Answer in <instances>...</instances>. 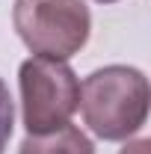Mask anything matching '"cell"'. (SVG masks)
Here are the masks:
<instances>
[{"instance_id": "6da1fadb", "label": "cell", "mask_w": 151, "mask_h": 154, "mask_svg": "<svg viewBox=\"0 0 151 154\" xmlns=\"http://www.w3.org/2000/svg\"><path fill=\"white\" fill-rule=\"evenodd\" d=\"M148 101V80L131 65L98 68L80 86V110L89 131L110 142L128 139L145 125Z\"/></svg>"}, {"instance_id": "7a4b0ae2", "label": "cell", "mask_w": 151, "mask_h": 154, "mask_svg": "<svg viewBox=\"0 0 151 154\" xmlns=\"http://www.w3.org/2000/svg\"><path fill=\"white\" fill-rule=\"evenodd\" d=\"M12 24L33 54L68 59L89 42L92 15L83 0H15Z\"/></svg>"}, {"instance_id": "3957f363", "label": "cell", "mask_w": 151, "mask_h": 154, "mask_svg": "<svg viewBox=\"0 0 151 154\" xmlns=\"http://www.w3.org/2000/svg\"><path fill=\"white\" fill-rule=\"evenodd\" d=\"M21 107L30 136L51 134L71 122L80 107V83L65 59L33 57L21 65Z\"/></svg>"}, {"instance_id": "277c9868", "label": "cell", "mask_w": 151, "mask_h": 154, "mask_svg": "<svg viewBox=\"0 0 151 154\" xmlns=\"http://www.w3.org/2000/svg\"><path fill=\"white\" fill-rule=\"evenodd\" d=\"M18 154H95L89 136L74 125H62L51 134L27 136L21 142Z\"/></svg>"}, {"instance_id": "5b68a950", "label": "cell", "mask_w": 151, "mask_h": 154, "mask_svg": "<svg viewBox=\"0 0 151 154\" xmlns=\"http://www.w3.org/2000/svg\"><path fill=\"white\" fill-rule=\"evenodd\" d=\"M12 119H15L12 98H9L6 83L0 80V154L6 151V145H9V136H12Z\"/></svg>"}, {"instance_id": "8992f818", "label": "cell", "mask_w": 151, "mask_h": 154, "mask_svg": "<svg viewBox=\"0 0 151 154\" xmlns=\"http://www.w3.org/2000/svg\"><path fill=\"white\" fill-rule=\"evenodd\" d=\"M151 142L148 139H136V142H131L128 148H122V154H148Z\"/></svg>"}, {"instance_id": "52a82bcc", "label": "cell", "mask_w": 151, "mask_h": 154, "mask_svg": "<svg viewBox=\"0 0 151 154\" xmlns=\"http://www.w3.org/2000/svg\"><path fill=\"white\" fill-rule=\"evenodd\" d=\"M98 3H116V0H98Z\"/></svg>"}]
</instances>
